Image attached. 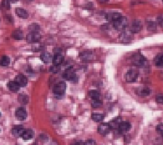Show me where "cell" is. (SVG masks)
Here are the masks:
<instances>
[{"mask_svg": "<svg viewBox=\"0 0 163 145\" xmlns=\"http://www.w3.org/2000/svg\"><path fill=\"white\" fill-rule=\"evenodd\" d=\"M40 59L44 63H50L52 61V56L48 52H43L40 55Z\"/></svg>", "mask_w": 163, "mask_h": 145, "instance_id": "cell-15", "label": "cell"}, {"mask_svg": "<svg viewBox=\"0 0 163 145\" xmlns=\"http://www.w3.org/2000/svg\"><path fill=\"white\" fill-rule=\"evenodd\" d=\"M122 120L120 117H117V118H114V120H112L110 123H109V125L111 129H117L118 127H119L120 124L121 123Z\"/></svg>", "mask_w": 163, "mask_h": 145, "instance_id": "cell-18", "label": "cell"}, {"mask_svg": "<svg viewBox=\"0 0 163 145\" xmlns=\"http://www.w3.org/2000/svg\"><path fill=\"white\" fill-rule=\"evenodd\" d=\"M131 125L130 123L128 121H121L119 127H118V130L120 134H124L130 130Z\"/></svg>", "mask_w": 163, "mask_h": 145, "instance_id": "cell-8", "label": "cell"}, {"mask_svg": "<svg viewBox=\"0 0 163 145\" xmlns=\"http://www.w3.org/2000/svg\"><path fill=\"white\" fill-rule=\"evenodd\" d=\"M33 136H34V132L31 129H27L25 130L22 136V137L23 138L24 140H29L33 138Z\"/></svg>", "mask_w": 163, "mask_h": 145, "instance_id": "cell-21", "label": "cell"}, {"mask_svg": "<svg viewBox=\"0 0 163 145\" xmlns=\"http://www.w3.org/2000/svg\"><path fill=\"white\" fill-rule=\"evenodd\" d=\"M64 61V57L60 53H55L52 58V63L54 66H59Z\"/></svg>", "mask_w": 163, "mask_h": 145, "instance_id": "cell-14", "label": "cell"}, {"mask_svg": "<svg viewBox=\"0 0 163 145\" xmlns=\"http://www.w3.org/2000/svg\"><path fill=\"white\" fill-rule=\"evenodd\" d=\"M10 63V59L9 57L7 56H4L0 60V65L3 66H8Z\"/></svg>", "mask_w": 163, "mask_h": 145, "instance_id": "cell-27", "label": "cell"}, {"mask_svg": "<svg viewBox=\"0 0 163 145\" xmlns=\"http://www.w3.org/2000/svg\"><path fill=\"white\" fill-rule=\"evenodd\" d=\"M91 56H92L91 53H90V52H83V53L80 54V57L81 58H82L83 60H89L90 58H91Z\"/></svg>", "mask_w": 163, "mask_h": 145, "instance_id": "cell-30", "label": "cell"}, {"mask_svg": "<svg viewBox=\"0 0 163 145\" xmlns=\"http://www.w3.org/2000/svg\"><path fill=\"white\" fill-rule=\"evenodd\" d=\"M2 5L5 8H7V9H10V8L9 1H3Z\"/></svg>", "mask_w": 163, "mask_h": 145, "instance_id": "cell-36", "label": "cell"}, {"mask_svg": "<svg viewBox=\"0 0 163 145\" xmlns=\"http://www.w3.org/2000/svg\"><path fill=\"white\" fill-rule=\"evenodd\" d=\"M15 12L17 15L22 19H27L29 17V14L27 11L22 8H17L15 9Z\"/></svg>", "mask_w": 163, "mask_h": 145, "instance_id": "cell-19", "label": "cell"}, {"mask_svg": "<svg viewBox=\"0 0 163 145\" xmlns=\"http://www.w3.org/2000/svg\"><path fill=\"white\" fill-rule=\"evenodd\" d=\"M121 16L122 15L120 13H117V12L109 13L106 15V19L109 21L114 23V22L116 21L117 19H119Z\"/></svg>", "mask_w": 163, "mask_h": 145, "instance_id": "cell-17", "label": "cell"}, {"mask_svg": "<svg viewBox=\"0 0 163 145\" xmlns=\"http://www.w3.org/2000/svg\"><path fill=\"white\" fill-rule=\"evenodd\" d=\"M102 105H103V102L102 101V100H100L99 99L93 100L92 104H91V105L93 108H98L102 106Z\"/></svg>", "mask_w": 163, "mask_h": 145, "instance_id": "cell-29", "label": "cell"}, {"mask_svg": "<svg viewBox=\"0 0 163 145\" xmlns=\"http://www.w3.org/2000/svg\"><path fill=\"white\" fill-rule=\"evenodd\" d=\"M162 59H163V57H162V53L158 54L156 56V57L154 59V62H155L156 66H157V67L161 68L162 66V64H163Z\"/></svg>", "mask_w": 163, "mask_h": 145, "instance_id": "cell-23", "label": "cell"}, {"mask_svg": "<svg viewBox=\"0 0 163 145\" xmlns=\"http://www.w3.org/2000/svg\"><path fill=\"white\" fill-rule=\"evenodd\" d=\"M19 87H25L27 84V77L23 74H19L15 78L14 81Z\"/></svg>", "mask_w": 163, "mask_h": 145, "instance_id": "cell-10", "label": "cell"}, {"mask_svg": "<svg viewBox=\"0 0 163 145\" xmlns=\"http://www.w3.org/2000/svg\"><path fill=\"white\" fill-rule=\"evenodd\" d=\"M139 76V71L136 69H130L127 72L125 78L127 82H133L136 81Z\"/></svg>", "mask_w": 163, "mask_h": 145, "instance_id": "cell-4", "label": "cell"}, {"mask_svg": "<svg viewBox=\"0 0 163 145\" xmlns=\"http://www.w3.org/2000/svg\"><path fill=\"white\" fill-rule=\"evenodd\" d=\"M155 100H156V102L158 104H162L163 99H162V95L161 94L157 95L156 96Z\"/></svg>", "mask_w": 163, "mask_h": 145, "instance_id": "cell-34", "label": "cell"}, {"mask_svg": "<svg viewBox=\"0 0 163 145\" xmlns=\"http://www.w3.org/2000/svg\"><path fill=\"white\" fill-rule=\"evenodd\" d=\"M27 112L26 110L23 107H20L17 109L15 111V116L20 121H23L27 118Z\"/></svg>", "mask_w": 163, "mask_h": 145, "instance_id": "cell-9", "label": "cell"}, {"mask_svg": "<svg viewBox=\"0 0 163 145\" xmlns=\"http://www.w3.org/2000/svg\"><path fill=\"white\" fill-rule=\"evenodd\" d=\"M150 93V89L147 87H143V88H140L137 89L136 90V94L138 95L139 96L142 97H145L149 95Z\"/></svg>", "mask_w": 163, "mask_h": 145, "instance_id": "cell-16", "label": "cell"}, {"mask_svg": "<svg viewBox=\"0 0 163 145\" xmlns=\"http://www.w3.org/2000/svg\"><path fill=\"white\" fill-rule=\"evenodd\" d=\"M63 77L64 79L66 80L74 81V82H76L78 79L77 74L75 72L74 70L71 68L67 69L63 73Z\"/></svg>", "mask_w": 163, "mask_h": 145, "instance_id": "cell-5", "label": "cell"}, {"mask_svg": "<svg viewBox=\"0 0 163 145\" xmlns=\"http://www.w3.org/2000/svg\"><path fill=\"white\" fill-rule=\"evenodd\" d=\"M156 131L157 133H159V134L162 135V132H163V126L162 124H159L158 125H157L156 127Z\"/></svg>", "mask_w": 163, "mask_h": 145, "instance_id": "cell-32", "label": "cell"}, {"mask_svg": "<svg viewBox=\"0 0 163 145\" xmlns=\"http://www.w3.org/2000/svg\"><path fill=\"white\" fill-rule=\"evenodd\" d=\"M156 29V24L154 22H149L147 24V30L150 31H153Z\"/></svg>", "mask_w": 163, "mask_h": 145, "instance_id": "cell-31", "label": "cell"}, {"mask_svg": "<svg viewBox=\"0 0 163 145\" xmlns=\"http://www.w3.org/2000/svg\"><path fill=\"white\" fill-rule=\"evenodd\" d=\"M28 29L31 32H39L40 30V27L36 23H33L29 26Z\"/></svg>", "mask_w": 163, "mask_h": 145, "instance_id": "cell-28", "label": "cell"}, {"mask_svg": "<svg viewBox=\"0 0 163 145\" xmlns=\"http://www.w3.org/2000/svg\"><path fill=\"white\" fill-rule=\"evenodd\" d=\"M18 101L21 104H27L29 102V97L27 95H24V94H20L19 97H18Z\"/></svg>", "mask_w": 163, "mask_h": 145, "instance_id": "cell-24", "label": "cell"}, {"mask_svg": "<svg viewBox=\"0 0 163 145\" xmlns=\"http://www.w3.org/2000/svg\"><path fill=\"white\" fill-rule=\"evenodd\" d=\"M142 24L141 23V21L139 20H134L131 26H130V31L131 33H136L139 32L142 29Z\"/></svg>", "mask_w": 163, "mask_h": 145, "instance_id": "cell-7", "label": "cell"}, {"mask_svg": "<svg viewBox=\"0 0 163 145\" xmlns=\"http://www.w3.org/2000/svg\"><path fill=\"white\" fill-rule=\"evenodd\" d=\"M25 129L22 125H15L12 130V134L15 137H20L23 134Z\"/></svg>", "mask_w": 163, "mask_h": 145, "instance_id": "cell-12", "label": "cell"}, {"mask_svg": "<svg viewBox=\"0 0 163 145\" xmlns=\"http://www.w3.org/2000/svg\"><path fill=\"white\" fill-rule=\"evenodd\" d=\"M83 145H96V143L92 139H89V140H87L84 143Z\"/></svg>", "mask_w": 163, "mask_h": 145, "instance_id": "cell-35", "label": "cell"}, {"mask_svg": "<svg viewBox=\"0 0 163 145\" xmlns=\"http://www.w3.org/2000/svg\"><path fill=\"white\" fill-rule=\"evenodd\" d=\"M12 37L15 40H22L24 37L23 32L20 30H16L12 32Z\"/></svg>", "mask_w": 163, "mask_h": 145, "instance_id": "cell-22", "label": "cell"}, {"mask_svg": "<svg viewBox=\"0 0 163 145\" xmlns=\"http://www.w3.org/2000/svg\"><path fill=\"white\" fill-rule=\"evenodd\" d=\"M133 39V33L130 31H124L120 35V40L122 42L127 43Z\"/></svg>", "mask_w": 163, "mask_h": 145, "instance_id": "cell-13", "label": "cell"}, {"mask_svg": "<svg viewBox=\"0 0 163 145\" xmlns=\"http://www.w3.org/2000/svg\"><path fill=\"white\" fill-rule=\"evenodd\" d=\"M131 62L133 64L138 66V67H143L147 63V59L143 54L136 53L132 56Z\"/></svg>", "mask_w": 163, "mask_h": 145, "instance_id": "cell-1", "label": "cell"}, {"mask_svg": "<svg viewBox=\"0 0 163 145\" xmlns=\"http://www.w3.org/2000/svg\"><path fill=\"white\" fill-rule=\"evenodd\" d=\"M1 116H2V113H0V118H1Z\"/></svg>", "mask_w": 163, "mask_h": 145, "instance_id": "cell-40", "label": "cell"}, {"mask_svg": "<svg viewBox=\"0 0 163 145\" xmlns=\"http://www.w3.org/2000/svg\"><path fill=\"white\" fill-rule=\"evenodd\" d=\"M59 66H52L50 67V71L53 72V73H58V72L59 71Z\"/></svg>", "mask_w": 163, "mask_h": 145, "instance_id": "cell-33", "label": "cell"}, {"mask_svg": "<svg viewBox=\"0 0 163 145\" xmlns=\"http://www.w3.org/2000/svg\"><path fill=\"white\" fill-rule=\"evenodd\" d=\"M66 89V85L63 81L59 82L53 88V93L56 96H63Z\"/></svg>", "mask_w": 163, "mask_h": 145, "instance_id": "cell-2", "label": "cell"}, {"mask_svg": "<svg viewBox=\"0 0 163 145\" xmlns=\"http://www.w3.org/2000/svg\"><path fill=\"white\" fill-rule=\"evenodd\" d=\"M127 26V20L125 17L121 16V18L117 19L114 23V27L116 30L122 31L124 30Z\"/></svg>", "mask_w": 163, "mask_h": 145, "instance_id": "cell-3", "label": "cell"}, {"mask_svg": "<svg viewBox=\"0 0 163 145\" xmlns=\"http://www.w3.org/2000/svg\"><path fill=\"white\" fill-rule=\"evenodd\" d=\"M158 20H159V23L160 25H162V15L160 16V18H158Z\"/></svg>", "mask_w": 163, "mask_h": 145, "instance_id": "cell-39", "label": "cell"}, {"mask_svg": "<svg viewBox=\"0 0 163 145\" xmlns=\"http://www.w3.org/2000/svg\"><path fill=\"white\" fill-rule=\"evenodd\" d=\"M71 145H83V143L81 141H77L73 143Z\"/></svg>", "mask_w": 163, "mask_h": 145, "instance_id": "cell-37", "label": "cell"}, {"mask_svg": "<svg viewBox=\"0 0 163 145\" xmlns=\"http://www.w3.org/2000/svg\"><path fill=\"white\" fill-rule=\"evenodd\" d=\"M7 86H8L9 90L13 92H18L20 89L19 86L17 84V83L14 81H10L7 84Z\"/></svg>", "mask_w": 163, "mask_h": 145, "instance_id": "cell-20", "label": "cell"}, {"mask_svg": "<svg viewBox=\"0 0 163 145\" xmlns=\"http://www.w3.org/2000/svg\"><path fill=\"white\" fill-rule=\"evenodd\" d=\"M5 20H7L8 22H12V18L10 15H7L5 17Z\"/></svg>", "mask_w": 163, "mask_h": 145, "instance_id": "cell-38", "label": "cell"}, {"mask_svg": "<svg viewBox=\"0 0 163 145\" xmlns=\"http://www.w3.org/2000/svg\"><path fill=\"white\" fill-rule=\"evenodd\" d=\"M110 129H111L108 124H107V123H103V124H100L99 126L98 127V130L101 135L105 136L108 134Z\"/></svg>", "mask_w": 163, "mask_h": 145, "instance_id": "cell-11", "label": "cell"}, {"mask_svg": "<svg viewBox=\"0 0 163 145\" xmlns=\"http://www.w3.org/2000/svg\"><path fill=\"white\" fill-rule=\"evenodd\" d=\"M89 95L93 100H99L100 97V93L98 91L93 90H91L89 92Z\"/></svg>", "mask_w": 163, "mask_h": 145, "instance_id": "cell-25", "label": "cell"}, {"mask_svg": "<svg viewBox=\"0 0 163 145\" xmlns=\"http://www.w3.org/2000/svg\"><path fill=\"white\" fill-rule=\"evenodd\" d=\"M92 119L96 122H99L103 120L104 115L99 113H93L92 114Z\"/></svg>", "mask_w": 163, "mask_h": 145, "instance_id": "cell-26", "label": "cell"}, {"mask_svg": "<svg viewBox=\"0 0 163 145\" xmlns=\"http://www.w3.org/2000/svg\"><path fill=\"white\" fill-rule=\"evenodd\" d=\"M0 131H1V129H0Z\"/></svg>", "mask_w": 163, "mask_h": 145, "instance_id": "cell-41", "label": "cell"}, {"mask_svg": "<svg viewBox=\"0 0 163 145\" xmlns=\"http://www.w3.org/2000/svg\"><path fill=\"white\" fill-rule=\"evenodd\" d=\"M41 35L39 32H31L27 35L26 39L29 43H37L41 40Z\"/></svg>", "mask_w": 163, "mask_h": 145, "instance_id": "cell-6", "label": "cell"}]
</instances>
